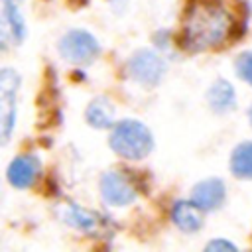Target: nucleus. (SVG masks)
Here are the masks:
<instances>
[{"label":"nucleus","instance_id":"14","mask_svg":"<svg viewBox=\"0 0 252 252\" xmlns=\"http://www.w3.org/2000/svg\"><path fill=\"white\" fill-rule=\"evenodd\" d=\"M230 169L240 179H252V142H242L232 150Z\"/></svg>","mask_w":252,"mask_h":252},{"label":"nucleus","instance_id":"13","mask_svg":"<svg viewBox=\"0 0 252 252\" xmlns=\"http://www.w3.org/2000/svg\"><path fill=\"white\" fill-rule=\"evenodd\" d=\"M87 122L94 128H110L114 124V116H116V106L110 98L106 96H96L94 100H91V104L87 106Z\"/></svg>","mask_w":252,"mask_h":252},{"label":"nucleus","instance_id":"7","mask_svg":"<svg viewBox=\"0 0 252 252\" xmlns=\"http://www.w3.org/2000/svg\"><path fill=\"white\" fill-rule=\"evenodd\" d=\"M26 35V22L22 16V0H2V47L8 43H22Z\"/></svg>","mask_w":252,"mask_h":252},{"label":"nucleus","instance_id":"12","mask_svg":"<svg viewBox=\"0 0 252 252\" xmlns=\"http://www.w3.org/2000/svg\"><path fill=\"white\" fill-rule=\"evenodd\" d=\"M207 102L219 114L232 110L234 104H236V94H234L232 85L224 79H217L207 91Z\"/></svg>","mask_w":252,"mask_h":252},{"label":"nucleus","instance_id":"6","mask_svg":"<svg viewBox=\"0 0 252 252\" xmlns=\"http://www.w3.org/2000/svg\"><path fill=\"white\" fill-rule=\"evenodd\" d=\"M136 185L122 171H106L100 177V195L106 205L126 207L136 199Z\"/></svg>","mask_w":252,"mask_h":252},{"label":"nucleus","instance_id":"9","mask_svg":"<svg viewBox=\"0 0 252 252\" xmlns=\"http://www.w3.org/2000/svg\"><path fill=\"white\" fill-rule=\"evenodd\" d=\"M39 171H41V163H39L37 156H18L8 165L6 175H8L10 185H14L18 189H26L35 183Z\"/></svg>","mask_w":252,"mask_h":252},{"label":"nucleus","instance_id":"16","mask_svg":"<svg viewBox=\"0 0 252 252\" xmlns=\"http://www.w3.org/2000/svg\"><path fill=\"white\" fill-rule=\"evenodd\" d=\"M219 248H224V250H236L234 244L226 242V240H213L207 244V250H219Z\"/></svg>","mask_w":252,"mask_h":252},{"label":"nucleus","instance_id":"8","mask_svg":"<svg viewBox=\"0 0 252 252\" xmlns=\"http://www.w3.org/2000/svg\"><path fill=\"white\" fill-rule=\"evenodd\" d=\"M61 217L69 226H73L81 232H87V234H100L108 228V222L104 217H100L98 213H93L89 209H83L75 203H67Z\"/></svg>","mask_w":252,"mask_h":252},{"label":"nucleus","instance_id":"11","mask_svg":"<svg viewBox=\"0 0 252 252\" xmlns=\"http://www.w3.org/2000/svg\"><path fill=\"white\" fill-rule=\"evenodd\" d=\"M171 220L183 232H195L203 224V209L197 207L193 201H177L171 209Z\"/></svg>","mask_w":252,"mask_h":252},{"label":"nucleus","instance_id":"1","mask_svg":"<svg viewBox=\"0 0 252 252\" xmlns=\"http://www.w3.org/2000/svg\"><path fill=\"white\" fill-rule=\"evenodd\" d=\"M232 28L230 16L217 4L195 2L185 20L181 32V43L187 51H203L222 43Z\"/></svg>","mask_w":252,"mask_h":252},{"label":"nucleus","instance_id":"15","mask_svg":"<svg viewBox=\"0 0 252 252\" xmlns=\"http://www.w3.org/2000/svg\"><path fill=\"white\" fill-rule=\"evenodd\" d=\"M234 69L242 81L252 85V51H242L234 61Z\"/></svg>","mask_w":252,"mask_h":252},{"label":"nucleus","instance_id":"17","mask_svg":"<svg viewBox=\"0 0 252 252\" xmlns=\"http://www.w3.org/2000/svg\"><path fill=\"white\" fill-rule=\"evenodd\" d=\"M248 118H250V124H252V106H250V110H248Z\"/></svg>","mask_w":252,"mask_h":252},{"label":"nucleus","instance_id":"4","mask_svg":"<svg viewBox=\"0 0 252 252\" xmlns=\"http://www.w3.org/2000/svg\"><path fill=\"white\" fill-rule=\"evenodd\" d=\"M59 53L69 63H91L94 57H98L100 47L94 35H91L85 30H71L59 39Z\"/></svg>","mask_w":252,"mask_h":252},{"label":"nucleus","instance_id":"3","mask_svg":"<svg viewBox=\"0 0 252 252\" xmlns=\"http://www.w3.org/2000/svg\"><path fill=\"white\" fill-rule=\"evenodd\" d=\"M20 87V77L14 69L0 71V136L2 144H8L10 134L16 124V93Z\"/></svg>","mask_w":252,"mask_h":252},{"label":"nucleus","instance_id":"10","mask_svg":"<svg viewBox=\"0 0 252 252\" xmlns=\"http://www.w3.org/2000/svg\"><path fill=\"white\" fill-rule=\"evenodd\" d=\"M224 197H226L224 183L217 177H211V179H205L195 185L191 201L197 207H201L203 211H215L224 203Z\"/></svg>","mask_w":252,"mask_h":252},{"label":"nucleus","instance_id":"2","mask_svg":"<svg viewBox=\"0 0 252 252\" xmlns=\"http://www.w3.org/2000/svg\"><path fill=\"white\" fill-rule=\"evenodd\" d=\"M154 140L150 130L138 120H122L112 126L110 148L126 159H142L152 152Z\"/></svg>","mask_w":252,"mask_h":252},{"label":"nucleus","instance_id":"5","mask_svg":"<svg viewBox=\"0 0 252 252\" xmlns=\"http://www.w3.org/2000/svg\"><path fill=\"white\" fill-rule=\"evenodd\" d=\"M128 73L136 83L154 87L165 75V61L159 53L152 49H140L128 61Z\"/></svg>","mask_w":252,"mask_h":252}]
</instances>
